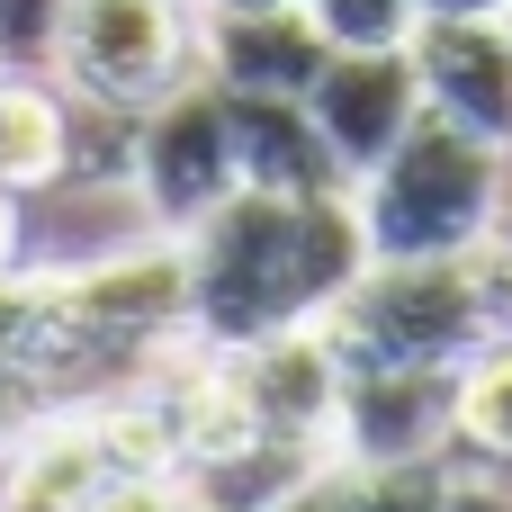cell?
<instances>
[{
    "mask_svg": "<svg viewBox=\"0 0 512 512\" xmlns=\"http://www.w3.org/2000/svg\"><path fill=\"white\" fill-rule=\"evenodd\" d=\"M504 225H512V207H504Z\"/></svg>",
    "mask_w": 512,
    "mask_h": 512,
    "instance_id": "cell-21",
    "label": "cell"
},
{
    "mask_svg": "<svg viewBox=\"0 0 512 512\" xmlns=\"http://www.w3.org/2000/svg\"><path fill=\"white\" fill-rule=\"evenodd\" d=\"M306 18H315V36L333 45V54H369V45H405L423 18H414V0H297Z\"/></svg>",
    "mask_w": 512,
    "mask_h": 512,
    "instance_id": "cell-14",
    "label": "cell"
},
{
    "mask_svg": "<svg viewBox=\"0 0 512 512\" xmlns=\"http://www.w3.org/2000/svg\"><path fill=\"white\" fill-rule=\"evenodd\" d=\"M72 90L54 72H0V189L9 198H36V189H63L72 180Z\"/></svg>",
    "mask_w": 512,
    "mask_h": 512,
    "instance_id": "cell-12",
    "label": "cell"
},
{
    "mask_svg": "<svg viewBox=\"0 0 512 512\" xmlns=\"http://www.w3.org/2000/svg\"><path fill=\"white\" fill-rule=\"evenodd\" d=\"M90 512H198V495L180 486V477H108Z\"/></svg>",
    "mask_w": 512,
    "mask_h": 512,
    "instance_id": "cell-17",
    "label": "cell"
},
{
    "mask_svg": "<svg viewBox=\"0 0 512 512\" xmlns=\"http://www.w3.org/2000/svg\"><path fill=\"white\" fill-rule=\"evenodd\" d=\"M450 450H477V459H504V468H512V342H495L486 360L459 369Z\"/></svg>",
    "mask_w": 512,
    "mask_h": 512,
    "instance_id": "cell-13",
    "label": "cell"
},
{
    "mask_svg": "<svg viewBox=\"0 0 512 512\" xmlns=\"http://www.w3.org/2000/svg\"><path fill=\"white\" fill-rule=\"evenodd\" d=\"M360 234H369V261H459L477 243L504 234L512 207V153L450 126V117H414V135L360 171Z\"/></svg>",
    "mask_w": 512,
    "mask_h": 512,
    "instance_id": "cell-2",
    "label": "cell"
},
{
    "mask_svg": "<svg viewBox=\"0 0 512 512\" xmlns=\"http://www.w3.org/2000/svg\"><path fill=\"white\" fill-rule=\"evenodd\" d=\"M54 81L99 117H144L198 81V0H63Z\"/></svg>",
    "mask_w": 512,
    "mask_h": 512,
    "instance_id": "cell-3",
    "label": "cell"
},
{
    "mask_svg": "<svg viewBox=\"0 0 512 512\" xmlns=\"http://www.w3.org/2000/svg\"><path fill=\"white\" fill-rule=\"evenodd\" d=\"M423 108L512 153V18H423L405 36Z\"/></svg>",
    "mask_w": 512,
    "mask_h": 512,
    "instance_id": "cell-6",
    "label": "cell"
},
{
    "mask_svg": "<svg viewBox=\"0 0 512 512\" xmlns=\"http://www.w3.org/2000/svg\"><path fill=\"white\" fill-rule=\"evenodd\" d=\"M225 99H234V90H225ZM234 153H243V189H270V198L351 189V171H342L333 144L315 135L306 99H234Z\"/></svg>",
    "mask_w": 512,
    "mask_h": 512,
    "instance_id": "cell-10",
    "label": "cell"
},
{
    "mask_svg": "<svg viewBox=\"0 0 512 512\" xmlns=\"http://www.w3.org/2000/svg\"><path fill=\"white\" fill-rule=\"evenodd\" d=\"M234 378H243V396H252V423H261L279 450L333 459V423H342V351L324 342V324L234 351Z\"/></svg>",
    "mask_w": 512,
    "mask_h": 512,
    "instance_id": "cell-8",
    "label": "cell"
},
{
    "mask_svg": "<svg viewBox=\"0 0 512 512\" xmlns=\"http://www.w3.org/2000/svg\"><path fill=\"white\" fill-rule=\"evenodd\" d=\"M234 189H243L234 99L198 72V81H180L162 108L135 117V144H126V207H135L162 243H180V234L207 225Z\"/></svg>",
    "mask_w": 512,
    "mask_h": 512,
    "instance_id": "cell-4",
    "label": "cell"
},
{
    "mask_svg": "<svg viewBox=\"0 0 512 512\" xmlns=\"http://www.w3.org/2000/svg\"><path fill=\"white\" fill-rule=\"evenodd\" d=\"M306 117H315V135L333 144V162H342L351 189H360V171H378V162L414 135V117H423L414 54H405V45L333 54V63L315 72V90H306Z\"/></svg>",
    "mask_w": 512,
    "mask_h": 512,
    "instance_id": "cell-5",
    "label": "cell"
},
{
    "mask_svg": "<svg viewBox=\"0 0 512 512\" xmlns=\"http://www.w3.org/2000/svg\"><path fill=\"white\" fill-rule=\"evenodd\" d=\"M198 512H216V504H198Z\"/></svg>",
    "mask_w": 512,
    "mask_h": 512,
    "instance_id": "cell-22",
    "label": "cell"
},
{
    "mask_svg": "<svg viewBox=\"0 0 512 512\" xmlns=\"http://www.w3.org/2000/svg\"><path fill=\"white\" fill-rule=\"evenodd\" d=\"M450 405L459 378L441 369H342V423L333 450L360 468H414L450 450Z\"/></svg>",
    "mask_w": 512,
    "mask_h": 512,
    "instance_id": "cell-7",
    "label": "cell"
},
{
    "mask_svg": "<svg viewBox=\"0 0 512 512\" xmlns=\"http://www.w3.org/2000/svg\"><path fill=\"white\" fill-rule=\"evenodd\" d=\"M9 270H18V198L0 189V279H9Z\"/></svg>",
    "mask_w": 512,
    "mask_h": 512,
    "instance_id": "cell-19",
    "label": "cell"
},
{
    "mask_svg": "<svg viewBox=\"0 0 512 512\" xmlns=\"http://www.w3.org/2000/svg\"><path fill=\"white\" fill-rule=\"evenodd\" d=\"M333 45L306 9H198V72L234 99H306Z\"/></svg>",
    "mask_w": 512,
    "mask_h": 512,
    "instance_id": "cell-9",
    "label": "cell"
},
{
    "mask_svg": "<svg viewBox=\"0 0 512 512\" xmlns=\"http://www.w3.org/2000/svg\"><path fill=\"white\" fill-rule=\"evenodd\" d=\"M198 9H297V0H198Z\"/></svg>",
    "mask_w": 512,
    "mask_h": 512,
    "instance_id": "cell-20",
    "label": "cell"
},
{
    "mask_svg": "<svg viewBox=\"0 0 512 512\" xmlns=\"http://www.w3.org/2000/svg\"><path fill=\"white\" fill-rule=\"evenodd\" d=\"M414 18H512V0H414Z\"/></svg>",
    "mask_w": 512,
    "mask_h": 512,
    "instance_id": "cell-18",
    "label": "cell"
},
{
    "mask_svg": "<svg viewBox=\"0 0 512 512\" xmlns=\"http://www.w3.org/2000/svg\"><path fill=\"white\" fill-rule=\"evenodd\" d=\"M441 512H512V468L477 450H441Z\"/></svg>",
    "mask_w": 512,
    "mask_h": 512,
    "instance_id": "cell-16",
    "label": "cell"
},
{
    "mask_svg": "<svg viewBox=\"0 0 512 512\" xmlns=\"http://www.w3.org/2000/svg\"><path fill=\"white\" fill-rule=\"evenodd\" d=\"M99 486H108V459H99L90 405L54 414V423H36L0 450V512H90Z\"/></svg>",
    "mask_w": 512,
    "mask_h": 512,
    "instance_id": "cell-11",
    "label": "cell"
},
{
    "mask_svg": "<svg viewBox=\"0 0 512 512\" xmlns=\"http://www.w3.org/2000/svg\"><path fill=\"white\" fill-rule=\"evenodd\" d=\"M360 270H369V234H360V198L351 189H324V198L234 189L207 225L180 234L189 342L252 351V342L306 333V324H324L351 297Z\"/></svg>",
    "mask_w": 512,
    "mask_h": 512,
    "instance_id": "cell-1",
    "label": "cell"
},
{
    "mask_svg": "<svg viewBox=\"0 0 512 512\" xmlns=\"http://www.w3.org/2000/svg\"><path fill=\"white\" fill-rule=\"evenodd\" d=\"M63 0H0V72H54Z\"/></svg>",
    "mask_w": 512,
    "mask_h": 512,
    "instance_id": "cell-15",
    "label": "cell"
}]
</instances>
